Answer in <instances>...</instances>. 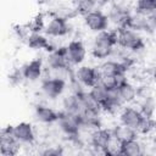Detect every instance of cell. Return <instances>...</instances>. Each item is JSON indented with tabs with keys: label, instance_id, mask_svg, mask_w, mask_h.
I'll list each match as a JSON object with an SVG mask.
<instances>
[{
	"label": "cell",
	"instance_id": "1",
	"mask_svg": "<svg viewBox=\"0 0 156 156\" xmlns=\"http://www.w3.org/2000/svg\"><path fill=\"white\" fill-rule=\"evenodd\" d=\"M117 46V30H102L99 32L94 39L91 55L98 60L107 58L112 55L115 48Z\"/></svg>",
	"mask_w": 156,
	"mask_h": 156
},
{
	"label": "cell",
	"instance_id": "2",
	"mask_svg": "<svg viewBox=\"0 0 156 156\" xmlns=\"http://www.w3.org/2000/svg\"><path fill=\"white\" fill-rule=\"evenodd\" d=\"M117 46L124 50H129L133 52L140 51L145 48V43L143 38L139 35L136 30L130 28H117Z\"/></svg>",
	"mask_w": 156,
	"mask_h": 156
},
{
	"label": "cell",
	"instance_id": "3",
	"mask_svg": "<svg viewBox=\"0 0 156 156\" xmlns=\"http://www.w3.org/2000/svg\"><path fill=\"white\" fill-rule=\"evenodd\" d=\"M21 143L13 135V126H7L0 129V154L6 156L17 155Z\"/></svg>",
	"mask_w": 156,
	"mask_h": 156
},
{
	"label": "cell",
	"instance_id": "4",
	"mask_svg": "<svg viewBox=\"0 0 156 156\" xmlns=\"http://www.w3.org/2000/svg\"><path fill=\"white\" fill-rule=\"evenodd\" d=\"M57 122L60 124V128L61 130L69 135V136H77L79 134V130H80V119L78 116L71 113V112H67V111H62V112H58V118H57Z\"/></svg>",
	"mask_w": 156,
	"mask_h": 156
},
{
	"label": "cell",
	"instance_id": "5",
	"mask_svg": "<svg viewBox=\"0 0 156 156\" xmlns=\"http://www.w3.org/2000/svg\"><path fill=\"white\" fill-rule=\"evenodd\" d=\"M69 28H71L69 23L67 22L66 18L54 15L50 18V21L45 24L44 30L51 38H62L69 33V30H71Z\"/></svg>",
	"mask_w": 156,
	"mask_h": 156
},
{
	"label": "cell",
	"instance_id": "6",
	"mask_svg": "<svg viewBox=\"0 0 156 156\" xmlns=\"http://www.w3.org/2000/svg\"><path fill=\"white\" fill-rule=\"evenodd\" d=\"M84 17V23L85 26L91 30V32H102L106 30L108 27V17L105 15L101 10H93L91 12L87 13L83 16Z\"/></svg>",
	"mask_w": 156,
	"mask_h": 156
},
{
	"label": "cell",
	"instance_id": "7",
	"mask_svg": "<svg viewBox=\"0 0 156 156\" xmlns=\"http://www.w3.org/2000/svg\"><path fill=\"white\" fill-rule=\"evenodd\" d=\"M100 77L101 74L98 67L80 66L76 71V80L87 88H91L96 83H99Z\"/></svg>",
	"mask_w": 156,
	"mask_h": 156
},
{
	"label": "cell",
	"instance_id": "8",
	"mask_svg": "<svg viewBox=\"0 0 156 156\" xmlns=\"http://www.w3.org/2000/svg\"><path fill=\"white\" fill-rule=\"evenodd\" d=\"M67 56H68V62L71 65H80L87 56V48L84 43L80 39H73L71 40L67 46Z\"/></svg>",
	"mask_w": 156,
	"mask_h": 156
},
{
	"label": "cell",
	"instance_id": "9",
	"mask_svg": "<svg viewBox=\"0 0 156 156\" xmlns=\"http://www.w3.org/2000/svg\"><path fill=\"white\" fill-rule=\"evenodd\" d=\"M66 88V80L58 77H49L41 83V91L50 99L58 98Z\"/></svg>",
	"mask_w": 156,
	"mask_h": 156
},
{
	"label": "cell",
	"instance_id": "10",
	"mask_svg": "<svg viewBox=\"0 0 156 156\" xmlns=\"http://www.w3.org/2000/svg\"><path fill=\"white\" fill-rule=\"evenodd\" d=\"M143 115L140 112V110L133 107V106H126L121 108V113H119V122L124 126H128L133 129L136 130L140 121L143 119Z\"/></svg>",
	"mask_w": 156,
	"mask_h": 156
},
{
	"label": "cell",
	"instance_id": "11",
	"mask_svg": "<svg viewBox=\"0 0 156 156\" xmlns=\"http://www.w3.org/2000/svg\"><path fill=\"white\" fill-rule=\"evenodd\" d=\"M112 136V132L106 128H96L90 133V145L96 152L104 154V149L106 147L110 138Z\"/></svg>",
	"mask_w": 156,
	"mask_h": 156
},
{
	"label": "cell",
	"instance_id": "12",
	"mask_svg": "<svg viewBox=\"0 0 156 156\" xmlns=\"http://www.w3.org/2000/svg\"><path fill=\"white\" fill-rule=\"evenodd\" d=\"M13 135L21 144H30L34 141V128L28 122H20L13 126Z\"/></svg>",
	"mask_w": 156,
	"mask_h": 156
},
{
	"label": "cell",
	"instance_id": "13",
	"mask_svg": "<svg viewBox=\"0 0 156 156\" xmlns=\"http://www.w3.org/2000/svg\"><path fill=\"white\" fill-rule=\"evenodd\" d=\"M27 45L29 49L33 50H46L49 52L54 51L56 48V45L52 44L51 40H49L46 37L41 35L40 33H30L27 38Z\"/></svg>",
	"mask_w": 156,
	"mask_h": 156
},
{
	"label": "cell",
	"instance_id": "14",
	"mask_svg": "<svg viewBox=\"0 0 156 156\" xmlns=\"http://www.w3.org/2000/svg\"><path fill=\"white\" fill-rule=\"evenodd\" d=\"M48 65L51 69L68 67L69 62H68L66 46H60V48H56L54 51H51L48 56Z\"/></svg>",
	"mask_w": 156,
	"mask_h": 156
},
{
	"label": "cell",
	"instance_id": "15",
	"mask_svg": "<svg viewBox=\"0 0 156 156\" xmlns=\"http://www.w3.org/2000/svg\"><path fill=\"white\" fill-rule=\"evenodd\" d=\"M43 69H44L43 60L41 58H34L22 67V74H23L24 79H27L29 82H35L41 77Z\"/></svg>",
	"mask_w": 156,
	"mask_h": 156
},
{
	"label": "cell",
	"instance_id": "16",
	"mask_svg": "<svg viewBox=\"0 0 156 156\" xmlns=\"http://www.w3.org/2000/svg\"><path fill=\"white\" fill-rule=\"evenodd\" d=\"M117 93H118L119 100L122 101L123 105L124 104H130L138 96V88L134 84H132L130 82L127 80L117 88Z\"/></svg>",
	"mask_w": 156,
	"mask_h": 156
},
{
	"label": "cell",
	"instance_id": "17",
	"mask_svg": "<svg viewBox=\"0 0 156 156\" xmlns=\"http://www.w3.org/2000/svg\"><path fill=\"white\" fill-rule=\"evenodd\" d=\"M35 118L40 123L50 124L54 122H57L58 118V112H56L54 108L44 105H38L35 107Z\"/></svg>",
	"mask_w": 156,
	"mask_h": 156
},
{
	"label": "cell",
	"instance_id": "18",
	"mask_svg": "<svg viewBox=\"0 0 156 156\" xmlns=\"http://www.w3.org/2000/svg\"><path fill=\"white\" fill-rule=\"evenodd\" d=\"M100 74L101 76H116L117 73L121 72H127L128 68L119 61H113V60H107L101 63L99 67Z\"/></svg>",
	"mask_w": 156,
	"mask_h": 156
},
{
	"label": "cell",
	"instance_id": "19",
	"mask_svg": "<svg viewBox=\"0 0 156 156\" xmlns=\"http://www.w3.org/2000/svg\"><path fill=\"white\" fill-rule=\"evenodd\" d=\"M143 154H144L143 145L136 138L121 144L119 155H123V156H141Z\"/></svg>",
	"mask_w": 156,
	"mask_h": 156
},
{
	"label": "cell",
	"instance_id": "20",
	"mask_svg": "<svg viewBox=\"0 0 156 156\" xmlns=\"http://www.w3.org/2000/svg\"><path fill=\"white\" fill-rule=\"evenodd\" d=\"M112 134L113 136L119 140L121 143H124V141H128V140H132V139H135L138 133L135 129L128 127V126H124V124H119V126H116L112 130Z\"/></svg>",
	"mask_w": 156,
	"mask_h": 156
},
{
	"label": "cell",
	"instance_id": "21",
	"mask_svg": "<svg viewBox=\"0 0 156 156\" xmlns=\"http://www.w3.org/2000/svg\"><path fill=\"white\" fill-rule=\"evenodd\" d=\"M89 93L95 99V101L100 105V107H102L106 104L107 98H108V90L105 87H102L100 83H96L94 87H91Z\"/></svg>",
	"mask_w": 156,
	"mask_h": 156
},
{
	"label": "cell",
	"instance_id": "22",
	"mask_svg": "<svg viewBox=\"0 0 156 156\" xmlns=\"http://www.w3.org/2000/svg\"><path fill=\"white\" fill-rule=\"evenodd\" d=\"M98 0H73V7L76 9L78 15H87L95 10Z\"/></svg>",
	"mask_w": 156,
	"mask_h": 156
},
{
	"label": "cell",
	"instance_id": "23",
	"mask_svg": "<svg viewBox=\"0 0 156 156\" xmlns=\"http://www.w3.org/2000/svg\"><path fill=\"white\" fill-rule=\"evenodd\" d=\"M156 10V0H136L135 2V12L149 16L155 13Z\"/></svg>",
	"mask_w": 156,
	"mask_h": 156
},
{
	"label": "cell",
	"instance_id": "24",
	"mask_svg": "<svg viewBox=\"0 0 156 156\" xmlns=\"http://www.w3.org/2000/svg\"><path fill=\"white\" fill-rule=\"evenodd\" d=\"M30 33H40V30H43L45 28V22H44V15L43 13H38L35 15L29 23H27Z\"/></svg>",
	"mask_w": 156,
	"mask_h": 156
},
{
	"label": "cell",
	"instance_id": "25",
	"mask_svg": "<svg viewBox=\"0 0 156 156\" xmlns=\"http://www.w3.org/2000/svg\"><path fill=\"white\" fill-rule=\"evenodd\" d=\"M155 128V122H154V118L152 117H143V119L140 121L138 128H136V133H140V134H150Z\"/></svg>",
	"mask_w": 156,
	"mask_h": 156
},
{
	"label": "cell",
	"instance_id": "26",
	"mask_svg": "<svg viewBox=\"0 0 156 156\" xmlns=\"http://www.w3.org/2000/svg\"><path fill=\"white\" fill-rule=\"evenodd\" d=\"M144 101L140 105V112L145 117H154V111H155V102L151 96L143 98Z\"/></svg>",
	"mask_w": 156,
	"mask_h": 156
},
{
	"label": "cell",
	"instance_id": "27",
	"mask_svg": "<svg viewBox=\"0 0 156 156\" xmlns=\"http://www.w3.org/2000/svg\"><path fill=\"white\" fill-rule=\"evenodd\" d=\"M121 144H122V143H121L119 140H117V139L113 136V134H112V136L110 138V140H108L106 147L104 149V154H105V155H111V156L119 155V152H121Z\"/></svg>",
	"mask_w": 156,
	"mask_h": 156
},
{
	"label": "cell",
	"instance_id": "28",
	"mask_svg": "<svg viewBox=\"0 0 156 156\" xmlns=\"http://www.w3.org/2000/svg\"><path fill=\"white\" fill-rule=\"evenodd\" d=\"M99 83L102 87H105L107 90L117 88V82H116V77L115 76H101Z\"/></svg>",
	"mask_w": 156,
	"mask_h": 156
},
{
	"label": "cell",
	"instance_id": "29",
	"mask_svg": "<svg viewBox=\"0 0 156 156\" xmlns=\"http://www.w3.org/2000/svg\"><path fill=\"white\" fill-rule=\"evenodd\" d=\"M13 30L17 34V37L21 39H27L28 35L30 34V30L27 24H16L13 26Z\"/></svg>",
	"mask_w": 156,
	"mask_h": 156
},
{
	"label": "cell",
	"instance_id": "30",
	"mask_svg": "<svg viewBox=\"0 0 156 156\" xmlns=\"http://www.w3.org/2000/svg\"><path fill=\"white\" fill-rule=\"evenodd\" d=\"M62 154H63L62 149L57 147V146H50V147H46L45 150L41 151V155H44V156H58Z\"/></svg>",
	"mask_w": 156,
	"mask_h": 156
},
{
	"label": "cell",
	"instance_id": "31",
	"mask_svg": "<svg viewBox=\"0 0 156 156\" xmlns=\"http://www.w3.org/2000/svg\"><path fill=\"white\" fill-rule=\"evenodd\" d=\"M35 1H37V4H39V5H45V4L50 2V0H35Z\"/></svg>",
	"mask_w": 156,
	"mask_h": 156
}]
</instances>
